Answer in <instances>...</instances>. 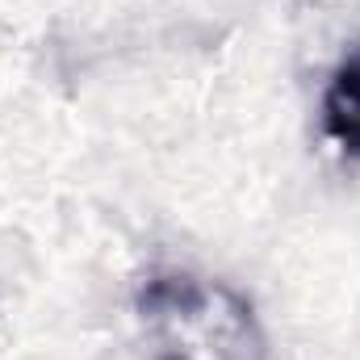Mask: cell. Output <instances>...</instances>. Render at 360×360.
<instances>
[{
    "label": "cell",
    "mask_w": 360,
    "mask_h": 360,
    "mask_svg": "<svg viewBox=\"0 0 360 360\" xmlns=\"http://www.w3.org/2000/svg\"><path fill=\"white\" fill-rule=\"evenodd\" d=\"M323 130L344 155L360 160V38L331 72V84L323 96Z\"/></svg>",
    "instance_id": "1"
},
{
    "label": "cell",
    "mask_w": 360,
    "mask_h": 360,
    "mask_svg": "<svg viewBox=\"0 0 360 360\" xmlns=\"http://www.w3.org/2000/svg\"><path fill=\"white\" fill-rule=\"evenodd\" d=\"M172 360H176V356H172Z\"/></svg>",
    "instance_id": "2"
}]
</instances>
